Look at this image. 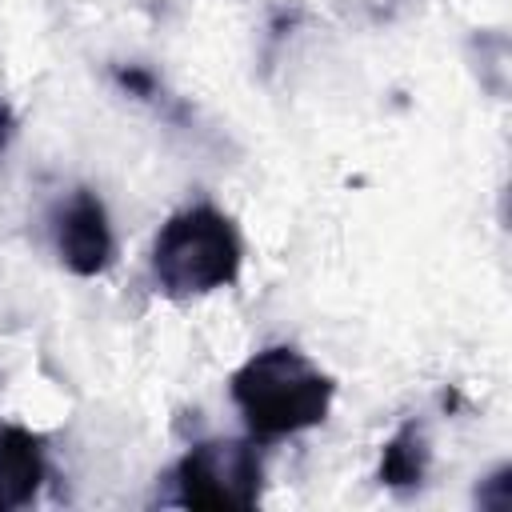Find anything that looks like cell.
Returning <instances> with one entry per match:
<instances>
[{"label": "cell", "instance_id": "3", "mask_svg": "<svg viewBox=\"0 0 512 512\" xmlns=\"http://www.w3.org/2000/svg\"><path fill=\"white\" fill-rule=\"evenodd\" d=\"M176 500L200 512H244L260 504L264 464L252 440H196L176 464Z\"/></svg>", "mask_w": 512, "mask_h": 512}, {"label": "cell", "instance_id": "6", "mask_svg": "<svg viewBox=\"0 0 512 512\" xmlns=\"http://www.w3.org/2000/svg\"><path fill=\"white\" fill-rule=\"evenodd\" d=\"M428 436H424V428L416 424V420H408V424H400L392 436H388V444H384V452H380V468H376V480L384 484V488H392V492H412V488H420L424 484V476H428Z\"/></svg>", "mask_w": 512, "mask_h": 512}, {"label": "cell", "instance_id": "1", "mask_svg": "<svg viewBox=\"0 0 512 512\" xmlns=\"http://www.w3.org/2000/svg\"><path fill=\"white\" fill-rule=\"evenodd\" d=\"M228 396L256 440H284L328 420L336 380L300 348L272 344L228 376Z\"/></svg>", "mask_w": 512, "mask_h": 512}, {"label": "cell", "instance_id": "4", "mask_svg": "<svg viewBox=\"0 0 512 512\" xmlns=\"http://www.w3.org/2000/svg\"><path fill=\"white\" fill-rule=\"evenodd\" d=\"M52 240H56L60 264L72 276H100L112 264L116 240L108 228V212L92 188H76L52 212Z\"/></svg>", "mask_w": 512, "mask_h": 512}, {"label": "cell", "instance_id": "7", "mask_svg": "<svg viewBox=\"0 0 512 512\" xmlns=\"http://www.w3.org/2000/svg\"><path fill=\"white\" fill-rule=\"evenodd\" d=\"M112 76H116V84H120L128 96H136V100H156V92H160L156 72L144 68V64H116Z\"/></svg>", "mask_w": 512, "mask_h": 512}, {"label": "cell", "instance_id": "5", "mask_svg": "<svg viewBox=\"0 0 512 512\" xmlns=\"http://www.w3.org/2000/svg\"><path fill=\"white\" fill-rule=\"evenodd\" d=\"M44 440L20 424L0 428V512L24 508L44 484Z\"/></svg>", "mask_w": 512, "mask_h": 512}, {"label": "cell", "instance_id": "9", "mask_svg": "<svg viewBox=\"0 0 512 512\" xmlns=\"http://www.w3.org/2000/svg\"><path fill=\"white\" fill-rule=\"evenodd\" d=\"M12 136H16V116H12V108L0 100V156H4V148L12 144Z\"/></svg>", "mask_w": 512, "mask_h": 512}, {"label": "cell", "instance_id": "2", "mask_svg": "<svg viewBox=\"0 0 512 512\" xmlns=\"http://www.w3.org/2000/svg\"><path fill=\"white\" fill-rule=\"evenodd\" d=\"M240 260V232L216 204H188L172 212L152 240V276L168 300H192L236 284Z\"/></svg>", "mask_w": 512, "mask_h": 512}, {"label": "cell", "instance_id": "8", "mask_svg": "<svg viewBox=\"0 0 512 512\" xmlns=\"http://www.w3.org/2000/svg\"><path fill=\"white\" fill-rule=\"evenodd\" d=\"M480 508H508L512 504V464H500L480 488H476Z\"/></svg>", "mask_w": 512, "mask_h": 512}]
</instances>
